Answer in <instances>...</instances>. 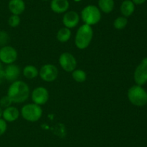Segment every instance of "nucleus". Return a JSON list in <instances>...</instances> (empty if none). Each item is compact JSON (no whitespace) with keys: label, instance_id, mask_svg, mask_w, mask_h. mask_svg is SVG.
Segmentation results:
<instances>
[{"label":"nucleus","instance_id":"f257e3e1","mask_svg":"<svg viewBox=\"0 0 147 147\" xmlns=\"http://www.w3.org/2000/svg\"><path fill=\"white\" fill-rule=\"evenodd\" d=\"M30 95V87L23 81L17 80L13 82L9 86L7 92V96L12 102L22 103L28 99Z\"/></svg>","mask_w":147,"mask_h":147},{"label":"nucleus","instance_id":"f03ea898","mask_svg":"<svg viewBox=\"0 0 147 147\" xmlns=\"http://www.w3.org/2000/svg\"><path fill=\"white\" fill-rule=\"evenodd\" d=\"M93 36V30L91 26L86 24L81 25L77 30L75 37V44L76 47L80 50L86 49L91 43Z\"/></svg>","mask_w":147,"mask_h":147},{"label":"nucleus","instance_id":"7ed1b4c3","mask_svg":"<svg viewBox=\"0 0 147 147\" xmlns=\"http://www.w3.org/2000/svg\"><path fill=\"white\" fill-rule=\"evenodd\" d=\"M128 98L135 106L142 107L147 104L146 91L139 85H134L128 90Z\"/></svg>","mask_w":147,"mask_h":147},{"label":"nucleus","instance_id":"20e7f679","mask_svg":"<svg viewBox=\"0 0 147 147\" xmlns=\"http://www.w3.org/2000/svg\"><path fill=\"white\" fill-rule=\"evenodd\" d=\"M81 18L85 24L92 26L96 24L101 19L100 10L95 5H88L81 11Z\"/></svg>","mask_w":147,"mask_h":147},{"label":"nucleus","instance_id":"39448f33","mask_svg":"<svg viewBox=\"0 0 147 147\" xmlns=\"http://www.w3.org/2000/svg\"><path fill=\"white\" fill-rule=\"evenodd\" d=\"M22 116L29 122H37L42 115V110L40 105L30 103L24 105L21 109Z\"/></svg>","mask_w":147,"mask_h":147},{"label":"nucleus","instance_id":"423d86ee","mask_svg":"<svg viewBox=\"0 0 147 147\" xmlns=\"http://www.w3.org/2000/svg\"><path fill=\"white\" fill-rule=\"evenodd\" d=\"M39 75L43 81L47 82H52L56 80L58 76V69L55 65L47 63L40 68Z\"/></svg>","mask_w":147,"mask_h":147},{"label":"nucleus","instance_id":"0eeeda50","mask_svg":"<svg viewBox=\"0 0 147 147\" xmlns=\"http://www.w3.org/2000/svg\"><path fill=\"white\" fill-rule=\"evenodd\" d=\"M59 63L63 70L67 72H72L76 69L77 61L73 54L68 52L63 53L59 58Z\"/></svg>","mask_w":147,"mask_h":147},{"label":"nucleus","instance_id":"6e6552de","mask_svg":"<svg viewBox=\"0 0 147 147\" xmlns=\"http://www.w3.org/2000/svg\"><path fill=\"white\" fill-rule=\"evenodd\" d=\"M136 84L139 86L145 84L147 82V58H144L138 65L134 74Z\"/></svg>","mask_w":147,"mask_h":147},{"label":"nucleus","instance_id":"1a4fd4ad","mask_svg":"<svg viewBox=\"0 0 147 147\" xmlns=\"http://www.w3.org/2000/svg\"><path fill=\"white\" fill-rule=\"evenodd\" d=\"M17 59V52L14 48L4 46L0 49V61L6 64H11Z\"/></svg>","mask_w":147,"mask_h":147},{"label":"nucleus","instance_id":"9d476101","mask_svg":"<svg viewBox=\"0 0 147 147\" xmlns=\"http://www.w3.org/2000/svg\"><path fill=\"white\" fill-rule=\"evenodd\" d=\"M49 97L50 95L48 90L43 86H38L32 92V99L33 102L38 105H42L47 103Z\"/></svg>","mask_w":147,"mask_h":147},{"label":"nucleus","instance_id":"9b49d317","mask_svg":"<svg viewBox=\"0 0 147 147\" xmlns=\"http://www.w3.org/2000/svg\"><path fill=\"white\" fill-rule=\"evenodd\" d=\"M80 21L79 14L75 11H69L64 14L63 17V22L65 27L69 29L76 27Z\"/></svg>","mask_w":147,"mask_h":147},{"label":"nucleus","instance_id":"f8f14e48","mask_svg":"<svg viewBox=\"0 0 147 147\" xmlns=\"http://www.w3.org/2000/svg\"><path fill=\"white\" fill-rule=\"evenodd\" d=\"M4 71V78L9 82H15L20 75V68L17 65L9 64Z\"/></svg>","mask_w":147,"mask_h":147},{"label":"nucleus","instance_id":"ddd939ff","mask_svg":"<svg viewBox=\"0 0 147 147\" xmlns=\"http://www.w3.org/2000/svg\"><path fill=\"white\" fill-rule=\"evenodd\" d=\"M68 0H52L50 3V8L54 12L61 14L67 11L69 8Z\"/></svg>","mask_w":147,"mask_h":147},{"label":"nucleus","instance_id":"4468645a","mask_svg":"<svg viewBox=\"0 0 147 147\" xmlns=\"http://www.w3.org/2000/svg\"><path fill=\"white\" fill-rule=\"evenodd\" d=\"M20 116V111L15 107L9 106L3 110V119L6 122H14L17 120Z\"/></svg>","mask_w":147,"mask_h":147},{"label":"nucleus","instance_id":"2eb2a0df","mask_svg":"<svg viewBox=\"0 0 147 147\" xmlns=\"http://www.w3.org/2000/svg\"><path fill=\"white\" fill-rule=\"evenodd\" d=\"M8 7L12 14L20 15L22 14L25 10V3L23 0H10Z\"/></svg>","mask_w":147,"mask_h":147},{"label":"nucleus","instance_id":"dca6fc26","mask_svg":"<svg viewBox=\"0 0 147 147\" xmlns=\"http://www.w3.org/2000/svg\"><path fill=\"white\" fill-rule=\"evenodd\" d=\"M120 10L123 17H130L135 10V4L131 0H124L121 3Z\"/></svg>","mask_w":147,"mask_h":147},{"label":"nucleus","instance_id":"f3484780","mask_svg":"<svg viewBox=\"0 0 147 147\" xmlns=\"http://www.w3.org/2000/svg\"><path fill=\"white\" fill-rule=\"evenodd\" d=\"M99 10L106 14L111 12L114 8L113 0H98Z\"/></svg>","mask_w":147,"mask_h":147},{"label":"nucleus","instance_id":"a211bd4d","mask_svg":"<svg viewBox=\"0 0 147 147\" xmlns=\"http://www.w3.org/2000/svg\"><path fill=\"white\" fill-rule=\"evenodd\" d=\"M23 75L24 77L28 79H33L37 77L39 75V71L37 68L32 65H28L26 66L23 69L22 71Z\"/></svg>","mask_w":147,"mask_h":147},{"label":"nucleus","instance_id":"6ab92c4d","mask_svg":"<svg viewBox=\"0 0 147 147\" xmlns=\"http://www.w3.org/2000/svg\"><path fill=\"white\" fill-rule=\"evenodd\" d=\"M71 37V31L67 27H62L57 33V39L61 43H65L68 41Z\"/></svg>","mask_w":147,"mask_h":147},{"label":"nucleus","instance_id":"aec40b11","mask_svg":"<svg viewBox=\"0 0 147 147\" xmlns=\"http://www.w3.org/2000/svg\"><path fill=\"white\" fill-rule=\"evenodd\" d=\"M72 77L73 78L76 82L82 83L86 80L87 75L86 73L83 70L81 69H75L73 71H72Z\"/></svg>","mask_w":147,"mask_h":147},{"label":"nucleus","instance_id":"412c9836","mask_svg":"<svg viewBox=\"0 0 147 147\" xmlns=\"http://www.w3.org/2000/svg\"><path fill=\"white\" fill-rule=\"evenodd\" d=\"M128 20L126 17L121 16L119 17L114 20L113 22V26L116 30H123L127 25Z\"/></svg>","mask_w":147,"mask_h":147},{"label":"nucleus","instance_id":"4be33fe9","mask_svg":"<svg viewBox=\"0 0 147 147\" xmlns=\"http://www.w3.org/2000/svg\"><path fill=\"white\" fill-rule=\"evenodd\" d=\"M20 21H21V19H20V16L12 14L9 18L8 24L11 27H17L20 24Z\"/></svg>","mask_w":147,"mask_h":147},{"label":"nucleus","instance_id":"5701e85b","mask_svg":"<svg viewBox=\"0 0 147 147\" xmlns=\"http://www.w3.org/2000/svg\"><path fill=\"white\" fill-rule=\"evenodd\" d=\"M11 103H12V101L10 99V98L7 95V96H4L0 99V106H1V108H8V107L11 106Z\"/></svg>","mask_w":147,"mask_h":147},{"label":"nucleus","instance_id":"b1692460","mask_svg":"<svg viewBox=\"0 0 147 147\" xmlns=\"http://www.w3.org/2000/svg\"><path fill=\"white\" fill-rule=\"evenodd\" d=\"M7 128V122L4 119L0 118V135H3L6 132Z\"/></svg>","mask_w":147,"mask_h":147},{"label":"nucleus","instance_id":"393cba45","mask_svg":"<svg viewBox=\"0 0 147 147\" xmlns=\"http://www.w3.org/2000/svg\"><path fill=\"white\" fill-rule=\"evenodd\" d=\"M8 40V35L6 32L1 31L0 32V45L5 44Z\"/></svg>","mask_w":147,"mask_h":147},{"label":"nucleus","instance_id":"a878e982","mask_svg":"<svg viewBox=\"0 0 147 147\" xmlns=\"http://www.w3.org/2000/svg\"><path fill=\"white\" fill-rule=\"evenodd\" d=\"M131 1H133L134 4H138V5H139V4H144L146 0H131Z\"/></svg>","mask_w":147,"mask_h":147},{"label":"nucleus","instance_id":"bb28decb","mask_svg":"<svg viewBox=\"0 0 147 147\" xmlns=\"http://www.w3.org/2000/svg\"><path fill=\"white\" fill-rule=\"evenodd\" d=\"M2 114H3V110H2V109H1V107H0V118L2 117Z\"/></svg>","mask_w":147,"mask_h":147},{"label":"nucleus","instance_id":"cd10ccee","mask_svg":"<svg viewBox=\"0 0 147 147\" xmlns=\"http://www.w3.org/2000/svg\"><path fill=\"white\" fill-rule=\"evenodd\" d=\"M1 67H2V66H1V62H0V71L2 70V69H1Z\"/></svg>","mask_w":147,"mask_h":147},{"label":"nucleus","instance_id":"c85d7f7f","mask_svg":"<svg viewBox=\"0 0 147 147\" xmlns=\"http://www.w3.org/2000/svg\"><path fill=\"white\" fill-rule=\"evenodd\" d=\"M75 1H76V2H78V1H81V0H74Z\"/></svg>","mask_w":147,"mask_h":147},{"label":"nucleus","instance_id":"c756f323","mask_svg":"<svg viewBox=\"0 0 147 147\" xmlns=\"http://www.w3.org/2000/svg\"><path fill=\"white\" fill-rule=\"evenodd\" d=\"M43 1H48V0H43Z\"/></svg>","mask_w":147,"mask_h":147}]
</instances>
